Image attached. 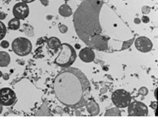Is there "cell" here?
I'll return each mask as SVG.
<instances>
[{
	"instance_id": "obj_4",
	"label": "cell",
	"mask_w": 158,
	"mask_h": 118,
	"mask_svg": "<svg viewBox=\"0 0 158 118\" xmlns=\"http://www.w3.org/2000/svg\"><path fill=\"white\" fill-rule=\"evenodd\" d=\"M11 47L14 53L21 57L29 55L33 49V45L30 40L23 37L15 39L12 42Z\"/></svg>"
},
{
	"instance_id": "obj_12",
	"label": "cell",
	"mask_w": 158,
	"mask_h": 118,
	"mask_svg": "<svg viewBox=\"0 0 158 118\" xmlns=\"http://www.w3.org/2000/svg\"><path fill=\"white\" fill-rule=\"evenodd\" d=\"M10 61V56L8 53L4 51H0V67H7Z\"/></svg>"
},
{
	"instance_id": "obj_25",
	"label": "cell",
	"mask_w": 158,
	"mask_h": 118,
	"mask_svg": "<svg viewBox=\"0 0 158 118\" xmlns=\"http://www.w3.org/2000/svg\"><path fill=\"white\" fill-rule=\"evenodd\" d=\"M40 3L45 6H47L49 3L48 0H39Z\"/></svg>"
},
{
	"instance_id": "obj_17",
	"label": "cell",
	"mask_w": 158,
	"mask_h": 118,
	"mask_svg": "<svg viewBox=\"0 0 158 118\" xmlns=\"http://www.w3.org/2000/svg\"><path fill=\"white\" fill-rule=\"evenodd\" d=\"M105 116H121V112L118 108H113L107 110Z\"/></svg>"
},
{
	"instance_id": "obj_32",
	"label": "cell",
	"mask_w": 158,
	"mask_h": 118,
	"mask_svg": "<svg viewBox=\"0 0 158 118\" xmlns=\"http://www.w3.org/2000/svg\"><path fill=\"white\" fill-rule=\"evenodd\" d=\"M2 75H3V73L1 71H0V77H2Z\"/></svg>"
},
{
	"instance_id": "obj_1",
	"label": "cell",
	"mask_w": 158,
	"mask_h": 118,
	"mask_svg": "<svg viewBox=\"0 0 158 118\" xmlns=\"http://www.w3.org/2000/svg\"><path fill=\"white\" fill-rule=\"evenodd\" d=\"M103 4L101 0H84L75 11L73 21L83 42L91 49L104 51L109 48L110 37L103 34L100 20Z\"/></svg>"
},
{
	"instance_id": "obj_29",
	"label": "cell",
	"mask_w": 158,
	"mask_h": 118,
	"mask_svg": "<svg viewBox=\"0 0 158 118\" xmlns=\"http://www.w3.org/2000/svg\"><path fill=\"white\" fill-rule=\"evenodd\" d=\"M36 0H21V2H23L27 4L33 2L35 1Z\"/></svg>"
},
{
	"instance_id": "obj_8",
	"label": "cell",
	"mask_w": 158,
	"mask_h": 118,
	"mask_svg": "<svg viewBox=\"0 0 158 118\" xmlns=\"http://www.w3.org/2000/svg\"><path fill=\"white\" fill-rule=\"evenodd\" d=\"M14 17L19 20H24L30 14V8L28 4L20 2L16 3L13 8Z\"/></svg>"
},
{
	"instance_id": "obj_16",
	"label": "cell",
	"mask_w": 158,
	"mask_h": 118,
	"mask_svg": "<svg viewBox=\"0 0 158 118\" xmlns=\"http://www.w3.org/2000/svg\"><path fill=\"white\" fill-rule=\"evenodd\" d=\"M7 30L5 24L0 20V41L2 40L7 33Z\"/></svg>"
},
{
	"instance_id": "obj_19",
	"label": "cell",
	"mask_w": 158,
	"mask_h": 118,
	"mask_svg": "<svg viewBox=\"0 0 158 118\" xmlns=\"http://www.w3.org/2000/svg\"><path fill=\"white\" fill-rule=\"evenodd\" d=\"M33 28L31 26H27L25 28V34L28 36H32L34 35V30Z\"/></svg>"
},
{
	"instance_id": "obj_28",
	"label": "cell",
	"mask_w": 158,
	"mask_h": 118,
	"mask_svg": "<svg viewBox=\"0 0 158 118\" xmlns=\"http://www.w3.org/2000/svg\"><path fill=\"white\" fill-rule=\"evenodd\" d=\"M157 101H153V102H152L151 103V106L152 108L153 109H156V108H157Z\"/></svg>"
},
{
	"instance_id": "obj_11",
	"label": "cell",
	"mask_w": 158,
	"mask_h": 118,
	"mask_svg": "<svg viewBox=\"0 0 158 118\" xmlns=\"http://www.w3.org/2000/svg\"><path fill=\"white\" fill-rule=\"evenodd\" d=\"M87 110L92 116H96L99 113L100 109L99 105L94 100H89L85 105Z\"/></svg>"
},
{
	"instance_id": "obj_33",
	"label": "cell",
	"mask_w": 158,
	"mask_h": 118,
	"mask_svg": "<svg viewBox=\"0 0 158 118\" xmlns=\"http://www.w3.org/2000/svg\"><path fill=\"white\" fill-rule=\"evenodd\" d=\"M80 1H84V0H80Z\"/></svg>"
},
{
	"instance_id": "obj_34",
	"label": "cell",
	"mask_w": 158,
	"mask_h": 118,
	"mask_svg": "<svg viewBox=\"0 0 158 118\" xmlns=\"http://www.w3.org/2000/svg\"><path fill=\"white\" fill-rule=\"evenodd\" d=\"M123 1H126V0H123Z\"/></svg>"
},
{
	"instance_id": "obj_21",
	"label": "cell",
	"mask_w": 158,
	"mask_h": 118,
	"mask_svg": "<svg viewBox=\"0 0 158 118\" xmlns=\"http://www.w3.org/2000/svg\"><path fill=\"white\" fill-rule=\"evenodd\" d=\"M151 7L148 6H142L141 8V11H142V14H149L151 12Z\"/></svg>"
},
{
	"instance_id": "obj_31",
	"label": "cell",
	"mask_w": 158,
	"mask_h": 118,
	"mask_svg": "<svg viewBox=\"0 0 158 118\" xmlns=\"http://www.w3.org/2000/svg\"><path fill=\"white\" fill-rule=\"evenodd\" d=\"M2 111H3V106L0 103V114L2 113Z\"/></svg>"
},
{
	"instance_id": "obj_6",
	"label": "cell",
	"mask_w": 158,
	"mask_h": 118,
	"mask_svg": "<svg viewBox=\"0 0 158 118\" xmlns=\"http://www.w3.org/2000/svg\"><path fill=\"white\" fill-rule=\"evenodd\" d=\"M127 110L128 115L130 116H146L148 113V109L146 104L139 101L130 103Z\"/></svg>"
},
{
	"instance_id": "obj_13",
	"label": "cell",
	"mask_w": 158,
	"mask_h": 118,
	"mask_svg": "<svg viewBox=\"0 0 158 118\" xmlns=\"http://www.w3.org/2000/svg\"><path fill=\"white\" fill-rule=\"evenodd\" d=\"M47 44L50 49L57 50L60 49L62 43L60 40L57 37H51L48 39Z\"/></svg>"
},
{
	"instance_id": "obj_14",
	"label": "cell",
	"mask_w": 158,
	"mask_h": 118,
	"mask_svg": "<svg viewBox=\"0 0 158 118\" xmlns=\"http://www.w3.org/2000/svg\"><path fill=\"white\" fill-rule=\"evenodd\" d=\"M59 14L64 17H68L73 14V11L70 6L67 4H63L58 9Z\"/></svg>"
},
{
	"instance_id": "obj_35",
	"label": "cell",
	"mask_w": 158,
	"mask_h": 118,
	"mask_svg": "<svg viewBox=\"0 0 158 118\" xmlns=\"http://www.w3.org/2000/svg\"><path fill=\"white\" fill-rule=\"evenodd\" d=\"M0 47H1V45H0Z\"/></svg>"
},
{
	"instance_id": "obj_10",
	"label": "cell",
	"mask_w": 158,
	"mask_h": 118,
	"mask_svg": "<svg viewBox=\"0 0 158 118\" xmlns=\"http://www.w3.org/2000/svg\"><path fill=\"white\" fill-rule=\"evenodd\" d=\"M78 55L80 59L85 63L93 61L95 58V54L93 49L89 47L82 49L79 52Z\"/></svg>"
},
{
	"instance_id": "obj_7",
	"label": "cell",
	"mask_w": 158,
	"mask_h": 118,
	"mask_svg": "<svg viewBox=\"0 0 158 118\" xmlns=\"http://www.w3.org/2000/svg\"><path fill=\"white\" fill-rule=\"evenodd\" d=\"M16 100V94L12 88L4 87L0 89V103L2 106H11L14 104Z\"/></svg>"
},
{
	"instance_id": "obj_9",
	"label": "cell",
	"mask_w": 158,
	"mask_h": 118,
	"mask_svg": "<svg viewBox=\"0 0 158 118\" xmlns=\"http://www.w3.org/2000/svg\"><path fill=\"white\" fill-rule=\"evenodd\" d=\"M134 41L137 49L142 53L148 52L152 49L153 46L151 40L145 36L138 37Z\"/></svg>"
},
{
	"instance_id": "obj_2",
	"label": "cell",
	"mask_w": 158,
	"mask_h": 118,
	"mask_svg": "<svg viewBox=\"0 0 158 118\" xmlns=\"http://www.w3.org/2000/svg\"><path fill=\"white\" fill-rule=\"evenodd\" d=\"M53 88L57 99L73 108L85 106L90 94V83L84 73L73 67L64 68L55 77Z\"/></svg>"
},
{
	"instance_id": "obj_5",
	"label": "cell",
	"mask_w": 158,
	"mask_h": 118,
	"mask_svg": "<svg viewBox=\"0 0 158 118\" xmlns=\"http://www.w3.org/2000/svg\"><path fill=\"white\" fill-rule=\"evenodd\" d=\"M113 103L118 108H124L131 103V95L124 89H119L113 93L111 97Z\"/></svg>"
},
{
	"instance_id": "obj_26",
	"label": "cell",
	"mask_w": 158,
	"mask_h": 118,
	"mask_svg": "<svg viewBox=\"0 0 158 118\" xmlns=\"http://www.w3.org/2000/svg\"><path fill=\"white\" fill-rule=\"evenodd\" d=\"M6 14L5 13L3 12H0V20H4L6 18Z\"/></svg>"
},
{
	"instance_id": "obj_30",
	"label": "cell",
	"mask_w": 158,
	"mask_h": 118,
	"mask_svg": "<svg viewBox=\"0 0 158 118\" xmlns=\"http://www.w3.org/2000/svg\"><path fill=\"white\" fill-rule=\"evenodd\" d=\"M140 20L139 19V18H135V19H134V22H135V24H139L140 23Z\"/></svg>"
},
{
	"instance_id": "obj_22",
	"label": "cell",
	"mask_w": 158,
	"mask_h": 118,
	"mask_svg": "<svg viewBox=\"0 0 158 118\" xmlns=\"http://www.w3.org/2000/svg\"><path fill=\"white\" fill-rule=\"evenodd\" d=\"M0 45H1V47H2L3 49H7L10 47V43L8 41L2 40L0 43Z\"/></svg>"
},
{
	"instance_id": "obj_27",
	"label": "cell",
	"mask_w": 158,
	"mask_h": 118,
	"mask_svg": "<svg viewBox=\"0 0 158 118\" xmlns=\"http://www.w3.org/2000/svg\"><path fill=\"white\" fill-rule=\"evenodd\" d=\"M2 77H3V79L5 80H9L10 78V76L7 73H3L2 75Z\"/></svg>"
},
{
	"instance_id": "obj_20",
	"label": "cell",
	"mask_w": 158,
	"mask_h": 118,
	"mask_svg": "<svg viewBox=\"0 0 158 118\" xmlns=\"http://www.w3.org/2000/svg\"><path fill=\"white\" fill-rule=\"evenodd\" d=\"M59 29L62 34H65L68 31V28L66 25H61L59 26Z\"/></svg>"
},
{
	"instance_id": "obj_18",
	"label": "cell",
	"mask_w": 158,
	"mask_h": 118,
	"mask_svg": "<svg viewBox=\"0 0 158 118\" xmlns=\"http://www.w3.org/2000/svg\"><path fill=\"white\" fill-rule=\"evenodd\" d=\"M135 41V37L129 40L125 41H123V44H122V48H121L120 50H123L129 48L131 46L133 42Z\"/></svg>"
},
{
	"instance_id": "obj_24",
	"label": "cell",
	"mask_w": 158,
	"mask_h": 118,
	"mask_svg": "<svg viewBox=\"0 0 158 118\" xmlns=\"http://www.w3.org/2000/svg\"><path fill=\"white\" fill-rule=\"evenodd\" d=\"M141 20L144 23H148L150 21L149 18L147 16H143L141 18Z\"/></svg>"
},
{
	"instance_id": "obj_15",
	"label": "cell",
	"mask_w": 158,
	"mask_h": 118,
	"mask_svg": "<svg viewBox=\"0 0 158 118\" xmlns=\"http://www.w3.org/2000/svg\"><path fill=\"white\" fill-rule=\"evenodd\" d=\"M8 26L11 30H18L21 26V20L14 17L8 22Z\"/></svg>"
},
{
	"instance_id": "obj_36",
	"label": "cell",
	"mask_w": 158,
	"mask_h": 118,
	"mask_svg": "<svg viewBox=\"0 0 158 118\" xmlns=\"http://www.w3.org/2000/svg\"><path fill=\"white\" fill-rule=\"evenodd\" d=\"M66 1H68V0H66Z\"/></svg>"
},
{
	"instance_id": "obj_3",
	"label": "cell",
	"mask_w": 158,
	"mask_h": 118,
	"mask_svg": "<svg viewBox=\"0 0 158 118\" xmlns=\"http://www.w3.org/2000/svg\"><path fill=\"white\" fill-rule=\"evenodd\" d=\"M60 53L56 59L55 63L63 68L69 67L75 61L77 54L73 46L67 43H62Z\"/></svg>"
},
{
	"instance_id": "obj_23",
	"label": "cell",
	"mask_w": 158,
	"mask_h": 118,
	"mask_svg": "<svg viewBox=\"0 0 158 118\" xmlns=\"http://www.w3.org/2000/svg\"><path fill=\"white\" fill-rule=\"evenodd\" d=\"M139 93L140 95H143V96H146L148 93V90L146 87H142L139 88Z\"/></svg>"
}]
</instances>
